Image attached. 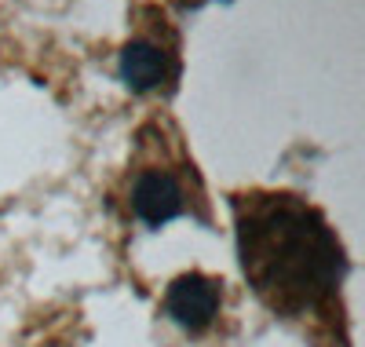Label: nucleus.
<instances>
[{
    "label": "nucleus",
    "instance_id": "f03ea898",
    "mask_svg": "<svg viewBox=\"0 0 365 347\" xmlns=\"http://www.w3.org/2000/svg\"><path fill=\"white\" fill-rule=\"evenodd\" d=\"M128 205H132V216L146 227H165L172 219L187 216L194 198L187 191L179 172L172 169H161V165H146L135 172L132 179V191H128Z\"/></svg>",
    "mask_w": 365,
    "mask_h": 347
},
{
    "label": "nucleus",
    "instance_id": "20e7f679",
    "mask_svg": "<svg viewBox=\"0 0 365 347\" xmlns=\"http://www.w3.org/2000/svg\"><path fill=\"white\" fill-rule=\"evenodd\" d=\"M117 74L132 91L146 96V91H161V88H168L175 81L179 59H175L172 44H161L154 37H132L125 48H120Z\"/></svg>",
    "mask_w": 365,
    "mask_h": 347
},
{
    "label": "nucleus",
    "instance_id": "7ed1b4c3",
    "mask_svg": "<svg viewBox=\"0 0 365 347\" xmlns=\"http://www.w3.org/2000/svg\"><path fill=\"white\" fill-rule=\"evenodd\" d=\"M220 307H223V281L201 271L179 274L165 293V314L187 333H205L216 322Z\"/></svg>",
    "mask_w": 365,
    "mask_h": 347
},
{
    "label": "nucleus",
    "instance_id": "f257e3e1",
    "mask_svg": "<svg viewBox=\"0 0 365 347\" xmlns=\"http://www.w3.org/2000/svg\"><path fill=\"white\" fill-rule=\"evenodd\" d=\"M241 271L267 307L289 318L325 314L340 296L347 256L325 216L296 194H234Z\"/></svg>",
    "mask_w": 365,
    "mask_h": 347
}]
</instances>
